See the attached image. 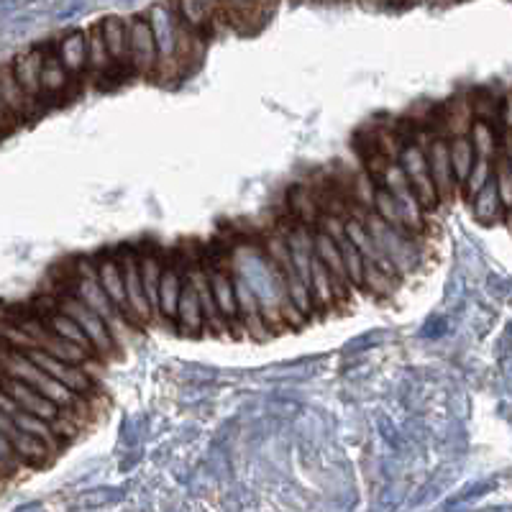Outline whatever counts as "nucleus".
I'll use <instances>...</instances> for the list:
<instances>
[{"label":"nucleus","instance_id":"17","mask_svg":"<svg viewBox=\"0 0 512 512\" xmlns=\"http://www.w3.org/2000/svg\"><path fill=\"white\" fill-rule=\"evenodd\" d=\"M57 52L67 72H70L72 82L88 75V31H70L67 36H62Z\"/></svg>","mask_w":512,"mask_h":512},{"label":"nucleus","instance_id":"9","mask_svg":"<svg viewBox=\"0 0 512 512\" xmlns=\"http://www.w3.org/2000/svg\"><path fill=\"white\" fill-rule=\"evenodd\" d=\"M13 75L18 85L24 88L26 98L34 105V111L41 113V100H44V85H41V67H44V49H29L13 59Z\"/></svg>","mask_w":512,"mask_h":512},{"label":"nucleus","instance_id":"22","mask_svg":"<svg viewBox=\"0 0 512 512\" xmlns=\"http://www.w3.org/2000/svg\"><path fill=\"white\" fill-rule=\"evenodd\" d=\"M44 323H47V326L52 328V331L57 333V336L67 338V341H72V344L82 346V349H88L90 354L98 356V351H95V346H93V341H90V338H88V333L82 331L80 323H77V320L72 318V315L64 313V310L54 308L52 313H49L47 318H44Z\"/></svg>","mask_w":512,"mask_h":512},{"label":"nucleus","instance_id":"21","mask_svg":"<svg viewBox=\"0 0 512 512\" xmlns=\"http://www.w3.org/2000/svg\"><path fill=\"white\" fill-rule=\"evenodd\" d=\"M8 438H11L18 459L24 461V466H44L49 461V454H57L47 441H41L39 436L21 431V428H16Z\"/></svg>","mask_w":512,"mask_h":512},{"label":"nucleus","instance_id":"31","mask_svg":"<svg viewBox=\"0 0 512 512\" xmlns=\"http://www.w3.org/2000/svg\"><path fill=\"white\" fill-rule=\"evenodd\" d=\"M495 182H497V192H500V200L505 205V213L512 210V164L510 157L500 149V154L495 157Z\"/></svg>","mask_w":512,"mask_h":512},{"label":"nucleus","instance_id":"24","mask_svg":"<svg viewBox=\"0 0 512 512\" xmlns=\"http://www.w3.org/2000/svg\"><path fill=\"white\" fill-rule=\"evenodd\" d=\"M310 295H313V305H318V308H333L336 303H341L336 280H333V274L328 272V267L320 262L318 256L313 259V285H310Z\"/></svg>","mask_w":512,"mask_h":512},{"label":"nucleus","instance_id":"34","mask_svg":"<svg viewBox=\"0 0 512 512\" xmlns=\"http://www.w3.org/2000/svg\"><path fill=\"white\" fill-rule=\"evenodd\" d=\"M18 123L13 121V116L11 113H8V108H6V103H3V100H0V139H3V136H8L13 131V128H16Z\"/></svg>","mask_w":512,"mask_h":512},{"label":"nucleus","instance_id":"18","mask_svg":"<svg viewBox=\"0 0 512 512\" xmlns=\"http://www.w3.org/2000/svg\"><path fill=\"white\" fill-rule=\"evenodd\" d=\"M190 264V259H187ZM190 274L192 280H195V287H198V295H200V305H203V318H205V328L208 333L213 331H228L226 323H223L221 313H218V305H216V295H213V285H210V274L205 269V262H192L190 264Z\"/></svg>","mask_w":512,"mask_h":512},{"label":"nucleus","instance_id":"37","mask_svg":"<svg viewBox=\"0 0 512 512\" xmlns=\"http://www.w3.org/2000/svg\"><path fill=\"white\" fill-rule=\"evenodd\" d=\"M387 3H392V6H395V0H387ZM397 3H410V0H397Z\"/></svg>","mask_w":512,"mask_h":512},{"label":"nucleus","instance_id":"1","mask_svg":"<svg viewBox=\"0 0 512 512\" xmlns=\"http://www.w3.org/2000/svg\"><path fill=\"white\" fill-rule=\"evenodd\" d=\"M72 295H77L82 303H88L100 318L108 323L113 338L118 341V346H123L128 341V331H131V323L126 320V315L116 308V303L111 300V295L105 292V287L98 280V269L95 262H80L77 267V277L72 282Z\"/></svg>","mask_w":512,"mask_h":512},{"label":"nucleus","instance_id":"20","mask_svg":"<svg viewBox=\"0 0 512 512\" xmlns=\"http://www.w3.org/2000/svg\"><path fill=\"white\" fill-rule=\"evenodd\" d=\"M111 72H116V67H113L111 52H108V44H105L103 26L98 21L88 31V77L93 82H103Z\"/></svg>","mask_w":512,"mask_h":512},{"label":"nucleus","instance_id":"11","mask_svg":"<svg viewBox=\"0 0 512 512\" xmlns=\"http://www.w3.org/2000/svg\"><path fill=\"white\" fill-rule=\"evenodd\" d=\"M228 26L241 34H251L256 26H264L274 8V0H223Z\"/></svg>","mask_w":512,"mask_h":512},{"label":"nucleus","instance_id":"13","mask_svg":"<svg viewBox=\"0 0 512 512\" xmlns=\"http://www.w3.org/2000/svg\"><path fill=\"white\" fill-rule=\"evenodd\" d=\"M0 100L6 103L8 113H11L18 126L39 116L34 111V105L29 103V98H26L24 88L18 85L16 75H13V64H0Z\"/></svg>","mask_w":512,"mask_h":512},{"label":"nucleus","instance_id":"4","mask_svg":"<svg viewBox=\"0 0 512 512\" xmlns=\"http://www.w3.org/2000/svg\"><path fill=\"white\" fill-rule=\"evenodd\" d=\"M128 47H131V67L139 80H154L157 77V39L146 16L128 18Z\"/></svg>","mask_w":512,"mask_h":512},{"label":"nucleus","instance_id":"10","mask_svg":"<svg viewBox=\"0 0 512 512\" xmlns=\"http://www.w3.org/2000/svg\"><path fill=\"white\" fill-rule=\"evenodd\" d=\"M203 262L210 274V285H213V295H216L218 313H221L226 328H231V323H239V295H236L233 272H226L221 264H210L208 259H203Z\"/></svg>","mask_w":512,"mask_h":512},{"label":"nucleus","instance_id":"12","mask_svg":"<svg viewBox=\"0 0 512 512\" xmlns=\"http://www.w3.org/2000/svg\"><path fill=\"white\" fill-rule=\"evenodd\" d=\"M182 280H185V262L172 256V259L164 262L162 282H159V310H162L164 323H172V326L177 320V300H180Z\"/></svg>","mask_w":512,"mask_h":512},{"label":"nucleus","instance_id":"19","mask_svg":"<svg viewBox=\"0 0 512 512\" xmlns=\"http://www.w3.org/2000/svg\"><path fill=\"white\" fill-rule=\"evenodd\" d=\"M41 85H44V100H62L67 88L72 85V77L67 67L59 59L57 49H44V67H41Z\"/></svg>","mask_w":512,"mask_h":512},{"label":"nucleus","instance_id":"30","mask_svg":"<svg viewBox=\"0 0 512 512\" xmlns=\"http://www.w3.org/2000/svg\"><path fill=\"white\" fill-rule=\"evenodd\" d=\"M492 162H495V159H484V157L474 159L472 172H469L464 187H461V195H464L466 203H472L474 195H477V192L482 190L489 180H492V175H495V164Z\"/></svg>","mask_w":512,"mask_h":512},{"label":"nucleus","instance_id":"3","mask_svg":"<svg viewBox=\"0 0 512 512\" xmlns=\"http://www.w3.org/2000/svg\"><path fill=\"white\" fill-rule=\"evenodd\" d=\"M397 162H400L402 172H405V177H408L410 187H413L415 198L420 200L423 210L441 208L436 182H433L431 167H428V157H425V146L405 144L400 149Z\"/></svg>","mask_w":512,"mask_h":512},{"label":"nucleus","instance_id":"23","mask_svg":"<svg viewBox=\"0 0 512 512\" xmlns=\"http://www.w3.org/2000/svg\"><path fill=\"white\" fill-rule=\"evenodd\" d=\"M474 118H477V113H474V103H469V100L459 98L454 100V103H448L446 108H443V126H446L448 139H454V136H469Z\"/></svg>","mask_w":512,"mask_h":512},{"label":"nucleus","instance_id":"32","mask_svg":"<svg viewBox=\"0 0 512 512\" xmlns=\"http://www.w3.org/2000/svg\"><path fill=\"white\" fill-rule=\"evenodd\" d=\"M21 466H24V461L18 459L11 438H8L6 433H0V474H3V477H6V474H16Z\"/></svg>","mask_w":512,"mask_h":512},{"label":"nucleus","instance_id":"8","mask_svg":"<svg viewBox=\"0 0 512 512\" xmlns=\"http://www.w3.org/2000/svg\"><path fill=\"white\" fill-rule=\"evenodd\" d=\"M175 328L182 331L185 336H200V331H205V318H203V305H200L198 287L190 274V264L185 262V280H182L180 300H177V320Z\"/></svg>","mask_w":512,"mask_h":512},{"label":"nucleus","instance_id":"29","mask_svg":"<svg viewBox=\"0 0 512 512\" xmlns=\"http://www.w3.org/2000/svg\"><path fill=\"white\" fill-rule=\"evenodd\" d=\"M469 139H472L474 152H477V157L495 159L497 154H500V141H497L495 128H492V123H489V121H482V118H474L472 131H469Z\"/></svg>","mask_w":512,"mask_h":512},{"label":"nucleus","instance_id":"2","mask_svg":"<svg viewBox=\"0 0 512 512\" xmlns=\"http://www.w3.org/2000/svg\"><path fill=\"white\" fill-rule=\"evenodd\" d=\"M118 267L123 274V287H126L128 308H131V323L136 328H146L154 323L152 305L146 300L144 282H141V267H139V251L134 246H123L118 251Z\"/></svg>","mask_w":512,"mask_h":512},{"label":"nucleus","instance_id":"38","mask_svg":"<svg viewBox=\"0 0 512 512\" xmlns=\"http://www.w3.org/2000/svg\"><path fill=\"white\" fill-rule=\"evenodd\" d=\"M510 164H512V157H510Z\"/></svg>","mask_w":512,"mask_h":512},{"label":"nucleus","instance_id":"26","mask_svg":"<svg viewBox=\"0 0 512 512\" xmlns=\"http://www.w3.org/2000/svg\"><path fill=\"white\" fill-rule=\"evenodd\" d=\"M472 208H474V216H477V221H482V223L500 221L502 213H505V205H502L500 192H497L495 175H492V180H489L487 185H484L482 190L474 195Z\"/></svg>","mask_w":512,"mask_h":512},{"label":"nucleus","instance_id":"6","mask_svg":"<svg viewBox=\"0 0 512 512\" xmlns=\"http://www.w3.org/2000/svg\"><path fill=\"white\" fill-rule=\"evenodd\" d=\"M425 157H428L431 177L433 182H436L438 200H441V205H451L459 198V185H456L454 167H451V157H448V139L433 136V139L425 144Z\"/></svg>","mask_w":512,"mask_h":512},{"label":"nucleus","instance_id":"33","mask_svg":"<svg viewBox=\"0 0 512 512\" xmlns=\"http://www.w3.org/2000/svg\"><path fill=\"white\" fill-rule=\"evenodd\" d=\"M200 6H203L205 16H208V21L213 24V31L218 34H223V31L228 29V18H226V8H223V0H198Z\"/></svg>","mask_w":512,"mask_h":512},{"label":"nucleus","instance_id":"27","mask_svg":"<svg viewBox=\"0 0 512 512\" xmlns=\"http://www.w3.org/2000/svg\"><path fill=\"white\" fill-rule=\"evenodd\" d=\"M13 423H16V428H21V431L26 433H34V436H39L41 441H47L49 446L54 448V451H59V433L57 428H54L52 420L41 418V415H34L29 413V410H18L16 415H13Z\"/></svg>","mask_w":512,"mask_h":512},{"label":"nucleus","instance_id":"14","mask_svg":"<svg viewBox=\"0 0 512 512\" xmlns=\"http://www.w3.org/2000/svg\"><path fill=\"white\" fill-rule=\"evenodd\" d=\"M95 269H98L100 285L105 287V292L111 295V300L116 303V308L121 310V313L126 315L128 323H131V308H128V297H126V287H123L121 267H118V256L116 254H100L98 259H95ZM131 326H134V323H131Z\"/></svg>","mask_w":512,"mask_h":512},{"label":"nucleus","instance_id":"39","mask_svg":"<svg viewBox=\"0 0 512 512\" xmlns=\"http://www.w3.org/2000/svg\"><path fill=\"white\" fill-rule=\"evenodd\" d=\"M0 477H3V474H0Z\"/></svg>","mask_w":512,"mask_h":512},{"label":"nucleus","instance_id":"25","mask_svg":"<svg viewBox=\"0 0 512 512\" xmlns=\"http://www.w3.org/2000/svg\"><path fill=\"white\" fill-rule=\"evenodd\" d=\"M448 157H451V167H454V177L461 195V187H464L466 177H469V172H472L474 167V159H477L472 139H469V136H454V139H448Z\"/></svg>","mask_w":512,"mask_h":512},{"label":"nucleus","instance_id":"5","mask_svg":"<svg viewBox=\"0 0 512 512\" xmlns=\"http://www.w3.org/2000/svg\"><path fill=\"white\" fill-rule=\"evenodd\" d=\"M57 308L64 310L67 315H72V318L80 323L82 331L88 333V338L93 341L98 356H108V354H113V351L121 349L116 338H113L108 323H105V320L100 318V315L95 313V310L90 308L88 303H82L77 295H72V292H70V295H62V297H59Z\"/></svg>","mask_w":512,"mask_h":512},{"label":"nucleus","instance_id":"7","mask_svg":"<svg viewBox=\"0 0 512 512\" xmlns=\"http://www.w3.org/2000/svg\"><path fill=\"white\" fill-rule=\"evenodd\" d=\"M26 354L31 356L36 367H41L47 374L57 377L59 382H64L70 390H75L77 395H88L93 390V379H90L88 369L82 364H70V361H62L57 356H52L49 351L39 349V346H31V349H24Z\"/></svg>","mask_w":512,"mask_h":512},{"label":"nucleus","instance_id":"15","mask_svg":"<svg viewBox=\"0 0 512 512\" xmlns=\"http://www.w3.org/2000/svg\"><path fill=\"white\" fill-rule=\"evenodd\" d=\"M100 26H103L105 44H108L116 72H123V75L128 70L134 72V67H131V47H128V21L118 16H108L100 21Z\"/></svg>","mask_w":512,"mask_h":512},{"label":"nucleus","instance_id":"16","mask_svg":"<svg viewBox=\"0 0 512 512\" xmlns=\"http://www.w3.org/2000/svg\"><path fill=\"white\" fill-rule=\"evenodd\" d=\"M139 267H141V282H144L146 300L152 305L154 323H164L162 310H159V282H162L164 262L159 259L157 246H144L139 251Z\"/></svg>","mask_w":512,"mask_h":512},{"label":"nucleus","instance_id":"28","mask_svg":"<svg viewBox=\"0 0 512 512\" xmlns=\"http://www.w3.org/2000/svg\"><path fill=\"white\" fill-rule=\"evenodd\" d=\"M175 6H177V13H180L182 21H185V24L190 26V29L195 31L200 39L210 41L213 36H216L213 24L208 21V16H205L203 6H200L198 0H175Z\"/></svg>","mask_w":512,"mask_h":512},{"label":"nucleus","instance_id":"35","mask_svg":"<svg viewBox=\"0 0 512 512\" xmlns=\"http://www.w3.org/2000/svg\"><path fill=\"white\" fill-rule=\"evenodd\" d=\"M13 431H16V423H13V415H8L6 410H0V433H6V436H11Z\"/></svg>","mask_w":512,"mask_h":512},{"label":"nucleus","instance_id":"36","mask_svg":"<svg viewBox=\"0 0 512 512\" xmlns=\"http://www.w3.org/2000/svg\"><path fill=\"white\" fill-rule=\"evenodd\" d=\"M361 3L369 8H377V6H382V3H387V0H361Z\"/></svg>","mask_w":512,"mask_h":512}]
</instances>
